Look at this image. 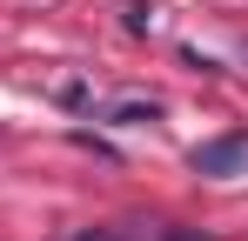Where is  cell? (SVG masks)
Masks as SVG:
<instances>
[{
	"instance_id": "4",
	"label": "cell",
	"mask_w": 248,
	"mask_h": 241,
	"mask_svg": "<svg viewBox=\"0 0 248 241\" xmlns=\"http://www.w3.org/2000/svg\"><path fill=\"white\" fill-rule=\"evenodd\" d=\"M121 27L127 34H155L161 27V7L155 0H121Z\"/></svg>"
},
{
	"instance_id": "7",
	"label": "cell",
	"mask_w": 248,
	"mask_h": 241,
	"mask_svg": "<svg viewBox=\"0 0 248 241\" xmlns=\"http://www.w3.org/2000/svg\"><path fill=\"white\" fill-rule=\"evenodd\" d=\"M155 241H208V235H195V228H168V235H155Z\"/></svg>"
},
{
	"instance_id": "5",
	"label": "cell",
	"mask_w": 248,
	"mask_h": 241,
	"mask_svg": "<svg viewBox=\"0 0 248 241\" xmlns=\"http://www.w3.org/2000/svg\"><path fill=\"white\" fill-rule=\"evenodd\" d=\"M54 101H61V107H87V114H94V87H87L81 74H67V80H54Z\"/></svg>"
},
{
	"instance_id": "8",
	"label": "cell",
	"mask_w": 248,
	"mask_h": 241,
	"mask_svg": "<svg viewBox=\"0 0 248 241\" xmlns=\"http://www.w3.org/2000/svg\"><path fill=\"white\" fill-rule=\"evenodd\" d=\"M242 60H248V40H242Z\"/></svg>"
},
{
	"instance_id": "6",
	"label": "cell",
	"mask_w": 248,
	"mask_h": 241,
	"mask_svg": "<svg viewBox=\"0 0 248 241\" xmlns=\"http://www.w3.org/2000/svg\"><path fill=\"white\" fill-rule=\"evenodd\" d=\"M181 67H195V74H221V60L202 54V47H181Z\"/></svg>"
},
{
	"instance_id": "2",
	"label": "cell",
	"mask_w": 248,
	"mask_h": 241,
	"mask_svg": "<svg viewBox=\"0 0 248 241\" xmlns=\"http://www.w3.org/2000/svg\"><path fill=\"white\" fill-rule=\"evenodd\" d=\"M94 120H108V127H155L161 120V101L155 94H114V101H101Z\"/></svg>"
},
{
	"instance_id": "3",
	"label": "cell",
	"mask_w": 248,
	"mask_h": 241,
	"mask_svg": "<svg viewBox=\"0 0 248 241\" xmlns=\"http://www.w3.org/2000/svg\"><path fill=\"white\" fill-rule=\"evenodd\" d=\"M67 241H141V221H94V228H74Z\"/></svg>"
},
{
	"instance_id": "1",
	"label": "cell",
	"mask_w": 248,
	"mask_h": 241,
	"mask_svg": "<svg viewBox=\"0 0 248 241\" xmlns=\"http://www.w3.org/2000/svg\"><path fill=\"white\" fill-rule=\"evenodd\" d=\"M188 167H195V174H208V181H235V174H248V127L202 141V148L188 154Z\"/></svg>"
}]
</instances>
